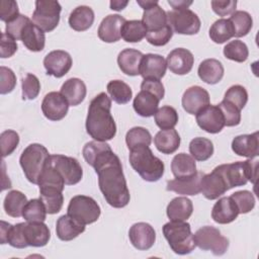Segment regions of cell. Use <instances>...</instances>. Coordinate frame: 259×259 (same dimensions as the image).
<instances>
[{
	"label": "cell",
	"mask_w": 259,
	"mask_h": 259,
	"mask_svg": "<svg viewBox=\"0 0 259 259\" xmlns=\"http://www.w3.org/2000/svg\"><path fill=\"white\" fill-rule=\"evenodd\" d=\"M110 98L117 104H126L133 97L131 87L121 80H111L106 86Z\"/></svg>",
	"instance_id": "f35d334b"
},
{
	"label": "cell",
	"mask_w": 259,
	"mask_h": 259,
	"mask_svg": "<svg viewBox=\"0 0 259 259\" xmlns=\"http://www.w3.org/2000/svg\"><path fill=\"white\" fill-rule=\"evenodd\" d=\"M189 153L194 160L206 161L213 154V144L206 138H194L189 144Z\"/></svg>",
	"instance_id": "ab89813d"
},
{
	"label": "cell",
	"mask_w": 259,
	"mask_h": 259,
	"mask_svg": "<svg viewBox=\"0 0 259 259\" xmlns=\"http://www.w3.org/2000/svg\"><path fill=\"white\" fill-rule=\"evenodd\" d=\"M17 42L12 36L6 32L1 33V42H0V57L2 59L12 57L17 51Z\"/></svg>",
	"instance_id": "680465c9"
},
{
	"label": "cell",
	"mask_w": 259,
	"mask_h": 259,
	"mask_svg": "<svg viewBox=\"0 0 259 259\" xmlns=\"http://www.w3.org/2000/svg\"><path fill=\"white\" fill-rule=\"evenodd\" d=\"M195 115L198 126L208 134H218L225 126V118L219 105L208 104Z\"/></svg>",
	"instance_id": "8fae6325"
},
{
	"label": "cell",
	"mask_w": 259,
	"mask_h": 259,
	"mask_svg": "<svg viewBox=\"0 0 259 259\" xmlns=\"http://www.w3.org/2000/svg\"><path fill=\"white\" fill-rule=\"evenodd\" d=\"M128 238L132 245L141 251L149 250L156 241V232L148 223H136L128 231Z\"/></svg>",
	"instance_id": "9a60e30c"
},
{
	"label": "cell",
	"mask_w": 259,
	"mask_h": 259,
	"mask_svg": "<svg viewBox=\"0 0 259 259\" xmlns=\"http://www.w3.org/2000/svg\"><path fill=\"white\" fill-rule=\"evenodd\" d=\"M27 203L26 196L19 190L9 191L3 202V207L5 212L12 218L22 217V211Z\"/></svg>",
	"instance_id": "d590c367"
},
{
	"label": "cell",
	"mask_w": 259,
	"mask_h": 259,
	"mask_svg": "<svg viewBox=\"0 0 259 259\" xmlns=\"http://www.w3.org/2000/svg\"><path fill=\"white\" fill-rule=\"evenodd\" d=\"M168 3H169L170 6H172L173 9H184V8H188L192 4V1H184V0L172 1V0H169Z\"/></svg>",
	"instance_id": "e7e4bbea"
},
{
	"label": "cell",
	"mask_w": 259,
	"mask_h": 259,
	"mask_svg": "<svg viewBox=\"0 0 259 259\" xmlns=\"http://www.w3.org/2000/svg\"><path fill=\"white\" fill-rule=\"evenodd\" d=\"M154 144L162 154H173L180 147V136L174 128L161 130L156 134Z\"/></svg>",
	"instance_id": "1f68e13d"
},
{
	"label": "cell",
	"mask_w": 259,
	"mask_h": 259,
	"mask_svg": "<svg viewBox=\"0 0 259 259\" xmlns=\"http://www.w3.org/2000/svg\"><path fill=\"white\" fill-rule=\"evenodd\" d=\"M142 52L135 49H124L117 56V65L122 73L127 76L140 75V67L143 59Z\"/></svg>",
	"instance_id": "484cf974"
},
{
	"label": "cell",
	"mask_w": 259,
	"mask_h": 259,
	"mask_svg": "<svg viewBox=\"0 0 259 259\" xmlns=\"http://www.w3.org/2000/svg\"><path fill=\"white\" fill-rule=\"evenodd\" d=\"M62 7L58 1L36 0L32 22L45 32L54 30L60 21Z\"/></svg>",
	"instance_id": "ba28073f"
},
{
	"label": "cell",
	"mask_w": 259,
	"mask_h": 259,
	"mask_svg": "<svg viewBox=\"0 0 259 259\" xmlns=\"http://www.w3.org/2000/svg\"><path fill=\"white\" fill-rule=\"evenodd\" d=\"M167 69L166 60L161 55L157 54H147L143 56L140 75L146 79L160 80L164 77Z\"/></svg>",
	"instance_id": "ffe728a7"
},
{
	"label": "cell",
	"mask_w": 259,
	"mask_h": 259,
	"mask_svg": "<svg viewBox=\"0 0 259 259\" xmlns=\"http://www.w3.org/2000/svg\"><path fill=\"white\" fill-rule=\"evenodd\" d=\"M127 4H128V1H120V0L110 1V9L115 11H120L124 9Z\"/></svg>",
	"instance_id": "03108f58"
},
{
	"label": "cell",
	"mask_w": 259,
	"mask_h": 259,
	"mask_svg": "<svg viewBox=\"0 0 259 259\" xmlns=\"http://www.w3.org/2000/svg\"><path fill=\"white\" fill-rule=\"evenodd\" d=\"M239 210L231 198V196L221 197L212 206L211 218L212 220L221 225H226L234 222L239 215Z\"/></svg>",
	"instance_id": "603a6c76"
},
{
	"label": "cell",
	"mask_w": 259,
	"mask_h": 259,
	"mask_svg": "<svg viewBox=\"0 0 259 259\" xmlns=\"http://www.w3.org/2000/svg\"><path fill=\"white\" fill-rule=\"evenodd\" d=\"M160 99L153 93L141 90L134 99L133 106L135 111L143 117H150L155 115L158 110Z\"/></svg>",
	"instance_id": "f546056e"
},
{
	"label": "cell",
	"mask_w": 259,
	"mask_h": 259,
	"mask_svg": "<svg viewBox=\"0 0 259 259\" xmlns=\"http://www.w3.org/2000/svg\"><path fill=\"white\" fill-rule=\"evenodd\" d=\"M203 173L196 172L193 176L182 179H173L167 181V190L174 191L182 195H196L201 192V179Z\"/></svg>",
	"instance_id": "cb8c5ba5"
},
{
	"label": "cell",
	"mask_w": 259,
	"mask_h": 259,
	"mask_svg": "<svg viewBox=\"0 0 259 259\" xmlns=\"http://www.w3.org/2000/svg\"><path fill=\"white\" fill-rule=\"evenodd\" d=\"M230 190L226 179L215 167L210 173L203 174L201 179V192L206 199L213 200Z\"/></svg>",
	"instance_id": "5bb4252c"
},
{
	"label": "cell",
	"mask_w": 259,
	"mask_h": 259,
	"mask_svg": "<svg viewBox=\"0 0 259 259\" xmlns=\"http://www.w3.org/2000/svg\"><path fill=\"white\" fill-rule=\"evenodd\" d=\"M20 40L24 47L31 52H41L46 44L45 31L29 20L20 33Z\"/></svg>",
	"instance_id": "d4e9b609"
},
{
	"label": "cell",
	"mask_w": 259,
	"mask_h": 259,
	"mask_svg": "<svg viewBox=\"0 0 259 259\" xmlns=\"http://www.w3.org/2000/svg\"><path fill=\"white\" fill-rule=\"evenodd\" d=\"M195 245L203 251H211L215 256L224 255L229 248V240L221 231L211 226H204L193 234Z\"/></svg>",
	"instance_id": "52a82bcc"
},
{
	"label": "cell",
	"mask_w": 259,
	"mask_h": 259,
	"mask_svg": "<svg viewBox=\"0 0 259 259\" xmlns=\"http://www.w3.org/2000/svg\"><path fill=\"white\" fill-rule=\"evenodd\" d=\"M224 100L242 110L248 101V93L242 85H233L225 93Z\"/></svg>",
	"instance_id": "7dc6e473"
},
{
	"label": "cell",
	"mask_w": 259,
	"mask_h": 259,
	"mask_svg": "<svg viewBox=\"0 0 259 259\" xmlns=\"http://www.w3.org/2000/svg\"><path fill=\"white\" fill-rule=\"evenodd\" d=\"M182 107L189 114H196L199 110L209 104L208 92L200 86L187 88L182 95Z\"/></svg>",
	"instance_id": "2e32d148"
},
{
	"label": "cell",
	"mask_w": 259,
	"mask_h": 259,
	"mask_svg": "<svg viewBox=\"0 0 259 259\" xmlns=\"http://www.w3.org/2000/svg\"><path fill=\"white\" fill-rule=\"evenodd\" d=\"M147 35V28L142 20H126L121 28V37L126 42H139Z\"/></svg>",
	"instance_id": "60d3db41"
},
{
	"label": "cell",
	"mask_w": 259,
	"mask_h": 259,
	"mask_svg": "<svg viewBox=\"0 0 259 259\" xmlns=\"http://www.w3.org/2000/svg\"><path fill=\"white\" fill-rule=\"evenodd\" d=\"M232 150L235 154L248 159L259 155V134L255 132L249 135H240L232 141Z\"/></svg>",
	"instance_id": "44dd1931"
},
{
	"label": "cell",
	"mask_w": 259,
	"mask_h": 259,
	"mask_svg": "<svg viewBox=\"0 0 259 259\" xmlns=\"http://www.w3.org/2000/svg\"><path fill=\"white\" fill-rule=\"evenodd\" d=\"M85 231V225L80 224L69 214L60 217L56 224L57 237L62 241H71Z\"/></svg>",
	"instance_id": "83f0119b"
},
{
	"label": "cell",
	"mask_w": 259,
	"mask_h": 259,
	"mask_svg": "<svg viewBox=\"0 0 259 259\" xmlns=\"http://www.w3.org/2000/svg\"><path fill=\"white\" fill-rule=\"evenodd\" d=\"M208 34L213 42L220 45L231 39L235 34V30L229 19L221 18L211 24Z\"/></svg>",
	"instance_id": "74e56055"
},
{
	"label": "cell",
	"mask_w": 259,
	"mask_h": 259,
	"mask_svg": "<svg viewBox=\"0 0 259 259\" xmlns=\"http://www.w3.org/2000/svg\"><path fill=\"white\" fill-rule=\"evenodd\" d=\"M173 30L170 27V25H166L165 27L155 30V31H147L146 38L149 44L155 47H162L169 42V40L172 38Z\"/></svg>",
	"instance_id": "db71d44e"
},
{
	"label": "cell",
	"mask_w": 259,
	"mask_h": 259,
	"mask_svg": "<svg viewBox=\"0 0 259 259\" xmlns=\"http://www.w3.org/2000/svg\"><path fill=\"white\" fill-rule=\"evenodd\" d=\"M19 144V136L13 130H6L0 135V146L2 157L11 155Z\"/></svg>",
	"instance_id": "f907efd6"
},
{
	"label": "cell",
	"mask_w": 259,
	"mask_h": 259,
	"mask_svg": "<svg viewBox=\"0 0 259 259\" xmlns=\"http://www.w3.org/2000/svg\"><path fill=\"white\" fill-rule=\"evenodd\" d=\"M137 3L144 9V10H146L147 8H149V7H151V6H153V5H155V4H157L158 3V1L157 0H137Z\"/></svg>",
	"instance_id": "003e7915"
},
{
	"label": "cell",
	"mask_w": 259,
	"mask_h": 259,
	"mask_svg": "<svg viewBox=\"0 0 259 259\" xmlns=\"http://www.w3.org/2000/svg\"><path fill=\"white\" fill-rule=\"evenodd\" d=\"M73 64L69 53L63 50H55L50 52L44 59V67L48 75L56 78H62L71 69Z\"/></svg>",
	"instance_id": "4fadbf2b"
},
{
	"label": "cell",
	"mask_w": 259,
	"mask_h": 259,
	"mask_svg": "<svg viewBox=\"0 0 259 259\" xmlns=\"http://www.w3.org/2000/svg\"><path fill=\"white\" fill-rule=\"evenodd\" d=\"M193 211L192 201L185 196L173 198L167 205L166 213L172 222H185Z\"/></svg>",
	"instance_id": "f1b7e54d"
},
{
	"label": "cell",
	"mask_w": 259,
	"mask_h": 259,
	"mask_svg": "<svg viewBox=\"0 0 259 259\" xmlns=\"http://www.w3.org/2000/svg\"><path fill=\"white\" fill-rule=\"evenodd\" d=\"M50 162L63 177L66 185H75L83 177V170L78 160L61 154L51 155Z\"/></svg>",
	"instance_id": "30bf717a"
},
{
	"label": "cell",
	"mask_w": 259,
	"mask_h": 259,
	"mask_svg": "<svg viewBox=\"0 0 259 259\" xmlns=\"http://www.w3.org/2000/svg\"><path fill=\"white\" fill-rule=\"evenodd\" d=\"M155 122L161 130H170L178 122V113L176 109L169 105H164L158 108L155 113Z\"/></svg>",
	"instance_id": "f6af8a7d"
},
{
	"label": "cell",
	"mask_w": 259,
	"mask_h": 259,
	"mask_svg": "<svg viewBox=\"0 0 259 259\" xmlns=\"http://www.w3.org/2000/svg\"><path fill=\"white\" fill-rule=\"evenodd\" d=\"M141 90H146L154 95H156L160 100L164 98L165 95V89L164 85L160 80H154V79H146L141 84Z\"/></svg>",
	"instance_id": "94428289"
},
{
	"label": "cell",
	"mask_w": 259,
	"mask_h": 259,
	"mask_svg": "<svg viewBox=\"0 0 259 259\" xmlns=\"http://www.w3.org/2000/svg\"><path fill=\"white\" fill-rule=\"evenodd\" d=\"M69 25L76 31L89 29L94 22V11L91 7L81 5L76 7L69 16Z\"/></svg>",
	"instance_id": "836d02e7"
},
{
	"label": "cell",
	"mask_w": 259,
	"mask_h": 259,
	"mask_svg": "<svg viewBox=\"0 0 259 259\" xmlns=\"http://www.w3.org/2000/svg\"><path fill=\"white\" fill-rule=\"evenodd\" d=\"M69 106L68 101L60 92L52 91L44 97L41 102V111L48 119L58 121L67 115Z\"/></svg>",
	"instance_id": "7c38bea8"
},
{
	"label": "cell",
	"mask_w": 259,
	"mask_h": 259,
	"mask_svg": "<svg viewBox=\"0 0 259 259\" xmlns=\"http://www.w3.org/2000/svg\"><path fill=\"white\" fill-rule=\"evenodd\" d=\"M227 181L229 188L243 186L248 182V172L246 161H238L217 166Z\"/></svg>",
	"instance_id": "d6986e66"
},
{
	"label": "cell",
	"mask_w": 259,
	"mask_h": 259,
	"mask_svg": "<svg viewBox=\"0 0 259 259\" xmlns=\"http://www.w3.org/2000/svg\"><path fill=\"white\" fill-rule=\"evenodd\" d=\"M60 93L66 98L69 105L77 106L86 97L87 89L85 83L79 78H70L64 82Z\"/></svg>",
	"instance_id": "4316f807"
},
{
	"label": "cell",
	"mask_w": 259,
	"mask_h": 259,
	"mask_svg": "<svg viewBox=\"0 0 259 259\" xmlns=\"http://www.w3.org/2000/svg\"><path fill=\"white\" fill-rule=\"evenodd\" d=\"M0 93L7 94L10 93L16 86V76L14 72L7 67H0Z\"/></svg>",
	"instance_id": "11a10c76"
},
{
	"label": "cell",
	"mask_w": 259,
	"mask_h": 259,
	"mask_svg": "<svg viewBox=\"0 0 259 259\" xmlns=\"http://www.w3.org/2000/svg\"><path fill=\"white\" fill-rule=\"evenodd\" d=\"M63 191L57 188H39V198L49 214L58 213L64 203Z\"/></svg>",
	"instance_id": "8d00e7d4"
},
{
	"label": "cell",
	"mask_w": 259,
	"mask_h": 259,
	"mask_svg": "<svg viewBox=\"0 0 259 259\" xmlns=\"http://www.w3.org/2000/svg\"><path fill=\"white\" fill-rule=\"evenodd\" d=\"M142 22L146 26L147 31L159 30L168 25L167 13L157 3L144 10Z\"/></svg>",
	"instance_id": "e575fe53"
},
{
	"label": "cell",
	"mask_w": 259,
	"mask_h": 259,
	"mask_svg": "<svg viewBox=\"0 0 259 259\" xmlns=\"http://www.w3.org/2000/svg\"><path fill=\"white\" fill-rule=\"evenodd\" d=\"M47 209L40 198H33L25 204L22 218L26 222H45L47 217Z\"/></svg>",
	"instance_id": "ee69618b"
},
{
	"label": "cell",
	"mask_w": 259,
	"mask_h": 259,
	"mask_svg": "<svg viewBox=\"0 0 259 259\" xmlns=\"http://www.w3.org/2000/svg\"><path fill=\"white\" fill-rule=\"evenodd\" d=\"M224 72L223 64L217 59H206L202 61L197 70L198 77L209 85L219 83L224 77Z\"/></svg>",
	"instance_id": "4dcf8cb0"
},
{
	"label": "cell",
	"mask_w": 259,
	"mask_h": 259,
	"mask_svg": "<svg viewBox=\"0 0 259 259\" xmlns=\"http://www.w3.org/2000/svg\"><path fill=\"white\" fill-rule=\"evenodd\" d=\"M85 161L95 169L98 185L106 202L115 208L128 204L130 190L123 175L121 162L105 142L91 141L82 151Z\"/></svg>",
	"instance_id": "6da1fadb"
},
{
	"label": "cell",
	"mask_w": 259,
	"mask_h": 259,
	"mask_svg": "<svg viewBox=\"0 0 259 259\" xmlns=\"http://www.w3.org/2000/svg\"><path fill=\"white\" fill-rule=\"evenodd\" d=\"M111 99L105 92L96 95L90 102L86 117L87 134L98 142H106L116 135V124L110 113Z\"/></svg>",
	"instance_id": "7a4b0ae2"
},
{
	"label": "cell",
	"mask_w": 259,
	"mask_h": 259,
	"mask_svg": "<svg viewBox=\"0 0 259 259\" xmlns=\"http://www.w3.org/2000/svg\"><path fill=\"white\" fill-rule=\"evenodd\" d=\"M231 23L233 24L236 37H242L247 35L252 26H253V19L252 16L247 12L243 10L235 11L231 14V17L229 18Z\"/></svg>",
	"instance_id": "b9f144b4"
},
{
	"label": "cell",
	"mask_w": 259,
	"mask_h": 259,
	"mask_svg": "<svg viewBox=\"0 0 259 259\" xmlns=\"http://www.w3.org/2000/svg\"><path fill=\"white\" fill-rule=\"evenodd\" d=\"M168 24L173 32L178 34L192 35L196 34L200 29V19L196 13L188 8L173 9L166 12Z\"/></svg>",
	"instance_id": "9c48e42d"
},
{
	"label": "cell",
	"mask_w": 259,
	"mask_h": 259,
	"mask_svg": "<svg viewBox=\"0 0 259 259\" xmlns=\"http://www.w3.org/2000/svg\"><path fill=\"white\" fill-rule=\"evenodd\" d=\"M100 213L101 209L98 203L87 195L73 196L67 208V214L85 226L95 223Z\"/></svg>",
	"instance_id": "8992f818"
},
{
	"label": "cell",
	"mask_w": 259,
	"mask_h": 259,
	"mask_svg": "<svg viewBox=\"0 0 259 259\" xmlns=\"http://www.w3.org/2000/svg\"><path fill=\"white\" fill-rule=\"evenodd\" d=\"M23 225L24 223H18L14 226H10L8 235L6 238V243H8L11 247L17 249H23L28 247L23 232Z\"/></svg>",
	"instance_id": "816d5d0a"
},
{
	"label": "cell",
	"mask_w": 259,
	"mask_h": 259,
	"mask_svg": "<svg viewBox=\"0 0 259 259\" xmlns=\"http://www.w3.org/2000/svg\"><path fill=\"white\" fill-rule=\"evenodd\" d=\"M125 21V18L119 14L105 16L98 27V37L104 42L118 41L121 38V28Z\"/></svg>",
	"instance_id": "ac0fdd59"
},
{
	"label": "cell",
	"mask_w": 259,
	"mask_h": 259,
	"mask_svg": "<svg viewBox=\"0 0 259 259\" xmlns=\"http://www.w3.org/2000/svg\"><path fill=\"white\" fill-rule=\"evenodd\" d=\"M171 170L177 179L191 177L197 172L194 158L186 153H179L174 156L171 162Z\"/></svg>",
	"instance_id": "d6a6232c"
},
{
	"label": "cell",
	"mask_w": 259,
	"mask_h": 259,
	"mask_svg": "<svg viewBox=\"0 0 259 259\" xmlns=\"http://www.w3.org/2000/svg\"><path fill=\"white\" fill-rule=\"evenodd\" d=\"M19 15L18 5L14 0H1L0 19L6 23L12 21Z\"/></svg>",
	"instance_id": "9f6ffc18"
},
{
	"label": "cell",
	"mask_w": 259,
	"mask_h": 259,
	"mask_svg": "<svg viewBox=\"0 0 259 259\" xmlns=\"http://www.w3.org/2000/svg\"><path fill=\"white\" fill-rule=\"evenodd\" d=\"M24 238L30 247H44L51 238L49 227L44 222H26L23 225Z\"/></svg>",
	"instance_id": "7402d4cb"
},
{
	"label": "cell",
	"mask_w": 259,
	"mask_h": 259,
	"mask_svg": "<svg viewBox=\"0 0 259 259\" xmlns=\"http://www.w3.org/2000/svg\"><path fill=\"white\" fill-rule=\"evenodd\" d=\"M30 19L22 14H19L15 19H13L12 21L6 23L5 26V32L7 34H9L10 36H12L14 39H20V33L23 29V27L25 26V24L29 21Z\"/></svg>",
	"instance_id": "6f0895ef"
},
{
	"label": "cell",
	"mask_w": 259,
	"mask_h": 259,
	"mask_svg": "<svg viewBox=\"0 0 259 259\" xmlns=\"http://www.w3.org/2000/svg\"><path fill=\"white\" fill-rule=\"evenodd\" d=\"M231 198L236 203L239 213H247L255 206V197L249 190H240L231 194Z\"/></svg>",
	"instance_id": "681fc988"
},
{
	"label": "cell",
	"mask_w": 259,
	"mask_h": 259,
	"mask_svg": "<svg viewBox=\"0 0 259 259\" xmlns=\"http://www.w3.org/2000/svg\"><path fill=\"white\" fill-rule=\"evenodd\" d=\"M10 226L11 225L9 223L1 221V226H0V243L1 244H6V238H7Z\"/></svg>",
	"instance_id": "be15d7a7"
},
{
	"label": "cell",
	"mask_w": 259,
	"mask_h": 259,
	"mask_svg": "<svg viewBox=\"0 0 259 259\" xmlns=\"http://www.w3.org/2000/svg\"><path fill=\"white\" fill-rule=\"evenodd\" d=\"M21 89H22V99L23 100H33L39 94L40 82L35 75L27 73L22 78Z\"/></svg>",
	"instance_id": "c3c4849f"
},
{
	"label": "cell",
	"mask_w": 259,
	"mask_h": 259,
	"mask_svg": "<svg viewBox=\"0 0 259 259\" xmlns=\"http://www.w3.org/2000/svg\"><path fill=\"white\" fill-rule=\"evenodd\" d=\"M247 164V172H248V181L252 182L253 184L256 183L257 181V176H258V159H248L246 160Z\"/></svg>",
	"instance_id": "6125c7cd"
},
{
	"label": "cell",
	"mask_w": 259,
	"mask_h": 259,
	"mask_svg": "<svg viewBox=\"0 0 259 259\" xmlns=\"http://www.w3.org/2000/svg\"><path fill=\"white\" fill-rule=\"evenodd\" d=\"M166 64L173 74L186 75L193 67L194 57L190 51L183 48H177L168 54Z\"/></svg>",
	"instance_id": "e0dca14e"
},
{
	"label": "cell",
	"mask_w": 259,
	"mask_h": 259,
	"mask_svg": "<svg viewBox=\"0 0 259 259\" xmlns=\"http://www.w3.org/2000/svg\"><path fill=\"white\" fill-rule=\"evenodd\" d=\"M223 52L224 56L227 59L238 63L245 62L249 56V50L247 45L240 39H235L228 42L225 46Z\"/></svg>",
	"instance_id": "bcb514c9"
},
{
	"label": "cell",
	"mask_w": 259,
	"mask_h": 259,
	"mask_svg": "<svg viewBox=\"0 0 259 259\" xmlns=\"http://www.w3.org/2000/svg\"><path fill=\"white\" fill-rule=\"evenodd\" d=\"M218 105L224 115L225 125L235 126L241 122V110L238 109L235 105L229 103L224 99Z\"/></svg>",
	"instance_id": "f5cc1de1"
},
{
	"label": "cell",
	"mask_w": 259,
	"mask_h": 259,
	"mask_svg": "<svg viewBox=\"0 0 259 259\" xmlns=\"http://www.w3.org/2000/svg\"><path fill=\"white\" fill-rule=\"evenodd\" d=\"M50 158L48 149L37 143L28 145L19 158L20 166L26 179L32 183L37 184L42 170Z\"/></svg>",
	"instance_id": "5b68a950"
},
{
	"label": "cell",
	"mask_w": 259,
	"mask_h": 259,
	"mask_svg": "<svg viewBox=\"0 0 259 259\" xmlns=\"http://www.w3.org/2000/svg\"><path fill=\"white\" fill-rule=\"evenodd\" d=\"M163 235L167 240L172 251L178 255H186L191 253L196 245L190 225L185 222L166 223L163 226Z\"/></svg>",
	"instance_id": "277c9868"
},
{
	"label": "cell",
	"mask_w": 259,
	"mask_h": 259,
	"mask_svg": "<svg viewBox=\"0 0 259 259\" xmlns=\"http://www.w3.org/2000/svg\"><path fill=\"white\" fill-rule=\"evenodd\" d=\"M210 4L213 12L219 16L230 15L236 11V7H237L236 0H225V1L213 0L210 2Z\"/></svg>",
	"instance_id": "91938a15"
},
{
	"label": "cell",
	"mask_w": 259,
	"mask_h": 259,
	"mask_svg": "<svg viewBox=\"0 0 259 259\" xmlns=\"http://www.w3.org/2000/svg\"><path fill=\"white\" fill-rule=\"evenodd\" d=\"M130 164L133 169L148 182H156L162 178L165 170L164 163L156 157L149 147H139L131 150Z\"/></svg>",
	"instance_id": "3957f363"
},
{
	"label": "cell",
	"mask_w": 259,
	"mask_h": 259,
	"mask_svg": "<svg viewBox=\"0 0 259 259\" xmlns=\"http://www.w3.org/2000/svg\"><path fill=\"white\" fill-rule=\"evenodd\" d=\"M125 143L130 151L139 147H149L152 143V136L147 128L143 126H135L126 133Z\"/></svg>",
	"instance_id": "7bdbcfd3"
}]
</instances>
